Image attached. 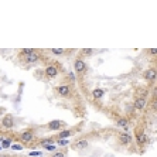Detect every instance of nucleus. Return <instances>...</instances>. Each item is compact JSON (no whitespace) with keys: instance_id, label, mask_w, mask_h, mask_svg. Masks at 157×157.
Listing matches in <instances>:
<instances>
[{"instance_id":"nucleus-20","label":"nucleus","mask_w":157,"mask_h":157,"mask_svg":"<svg viewBox=\"0 0 157 157\" xmlns=\"http://www.w3.org/2000/svg\"><path fill=\"white\" fill-rule=\"evenodd\" d=\"M150 109H151V112L157 113V99H153V101H151V103H150Z\"/></svg>"},{"instance_id":"nucleus-19","label":"nucleus","mask_w":157,"mask_h":157,"mask_svg":"<svg viewBox=\"0 0 157 157\" xmlns=\"http://www.w3.org/2000/svg\"><path fill=\"white\" fill-rule=\"evenodd\" d=\"M146 55L150 59H156L157 61V48H149V50H146Z\"/></svg>"},{"instance_id":"nucleus-16","label":"nucleus","mask_w":157,"mask_h":157,"mask_svg":"<svg viewBox=\"0 0 157 157\" xmlns=\"http://www.w3.org/2000/svg\"><path fill=\"white\" fill-rule=\"evenodd\" d=\"M72 50H65V48H51L50 50V52L54 55H57V57H62V55L68 54V52H71Z\"/></svg>"},{"instance_id":"nucleus-3","label":"nucleus","mask_w":157,"mask_h":157,"mask_svg":"<svg viewBox=\"0 0 157 157\" xmlns=\"http://www.w3.org/2000/svg\"><path fill=\"white\" fill-rule=\"evenodd\" d=\"M61 71H64V70H62V67L59 65L58 62L50 61L44 67V77L47 78V79H55V78H58Z\"/></svg>"},{"instance_id":"nucleus-6","label":"nucleus","mask_w":157,"mask_h":157,"mask_svg":"<svg viewBox=\"0 0 157 157\" xmlns=\"http://www.w3.org/2000/svg\"><path fill=\"white\" fill-rule=\"evenodd\" d=\"M74 71L77 72L79 79H84L85 74L88 72V64L85 62V59L82 58V57H79V55H77L75 59H74Z\"/></svg>"},{"instance_id":"nucleus-21","label":"nucleus","mask_w":157,"mask_h":157,"mask_svg":"<svg viewBox=\"0 0 157 157\" xmlns=\"http://www.w3.org/2000/svg\"><path fill=\"white\" fill-rule=\"evenodd\" d=\"M51 157H67V156H65V151H64V150H57V151H54V154H52Z\"/></svg>"},{"instance_id":"nucleus-10","label":"nucleus","mask_w":157,"mask_h":157,"mask_svg":"<svg viewBox=\"0 0 157 157\" xmlns=\"http://www.w3.org/2000/svg\"><path fill=\"white\" fill-rule=\"evenodd\" d=\"M146 103H147V95L143 94V95H136L135 99H133V108L136 110L142 112L144 108H146Z\"/></svg>"},{"instance_id":"nucleus-4","label":"nucleus","mask_w":157,"mask_h":157,"mask_svg":"<svg viewBox=\"0 0 157 157\" xmlns=\"http://www.w3.org/2000/svg\"><path fill=\"white\" fill-rule=\"evenodd\" d=\"M34 139H36V129L34 128L24 129L16 136V140H18L20 144H31Z\"/></svg>"},{"instance_id":"nucleus-11","label":"nucleus","mask_w":157,"mask_h":157,"mask_svg":"<svg viewBox=\"0 0 157 157\" xmlns=\"http://www.w3.org/2000/svg\"><path fill=\"white\" fill-rule=\"evenodd\" d=\"M67 126V123L64 121H59V119H55V121H51L48 122L47 124H45V129L50 132H59L62 130V129Z\"/></svg>"},{"instance_id":"nucleus-17","label":"nucleus","mask_w":157,"mask_h":157,"mask_svg":"<svg viewBox=\"0 0 157 157\" xmlns=\"http://www.w3.org/2000/svg\"><path fill=\"white\" fill-rule=\"evenodd\" d=\"M94 52H95V50L94 48H82L79 51V57H82V58H85V57H92L94 55Z\"/></svg>"},{"instance_id":"nucleus-12","label":"nucleus","mask_w":157,"mask_h":157,"mask_svg":"<svg viewBox=\"0 0 157 157\" xmlns=\"http://www.w3.org/2000/svg\"><path fill=\"white\" fill-rule=\"evenodd\" d=\"M81 126H77V128H68V129H62V130L58 132V135H57V137L55 139L57 140H61V139H68V137H71V136L77 135L78 129H79Z\"/></svg>"},{"instance_id":"nucleus-18","label":"nucleus","mask_w":157,"mask_h":157,"mask_svg":"<svg viewBox=\"0 0 157 157\" xmlns=\"http://www.w3.org/2000/svg\"><path fill=\"white\" fill-rule=\"evenodd\" d=\"M103 95H105V91H103V89H101V88H96V89H94V91H92V96H94V99H96V101H98V99H101Z\"/></svg>"},{"instance_id":"nucleus-15","label":"nucleus","mask_w":157,"mask_h":157,"mask_svg":"<svg viewBox=\"0 0 157 157\" xmlns=\"http://www.w3.org/2000/svg\"><path fill=\"white\" fill-rule=\"evenodd\" d=\"M116 124L119 126V128L123 129L124 132H128V128H129V121H128V117H124V116L117 117V119H116Z\"/></svg>"},{"instance_id":"nucleus-22","label":"nucleus","mask_w":157,"mask_h":157,"mask_svg":"<svg viewBox=\"0 0 157 157\" xmlns=\"http://www.w3.org/2000/svg\"><path fill=\"white\" fill-rule=\"evenodd\" d=\"M11 149L13 150H23L24 149V146H21V144H20V143H16V144H11Z\"/></svg>"},{"instance_id":"nucleus-5","label":"nucleus","mask_w":157,"mask_h":157,"mask_svg":"<svg viewBox=\"0 0 157 157\" xmlns=\"http://www.w3.org/2000/svg\"><path fill=\"white\" fill-rule=\"evenodd\" d=\"M89 146H91V140H89V136L86 135L79 136L71 143V149L75 151H84V150L89 149Z\"/></svg>"},{"instance_id":"nucleus-1","label":"nucleus","mask_w":157,"mask_h":157,"mask_svg":"<svg viewBox=\"0 0 157 157\" xmlns=\"http://www.w3.org/2000/svg\"><path fill=\"white\" fill-rule=\"evenodd\" d=\"M17 58H18V61L21 62V64H24V65H36L38 62L47 59L45 55H44L43 50H36V48H34L33 52H30V54H24V55L17 54Z\"/></svg>"},{"instance_id":"nucleus-7","label":"nucleus","mask_w":157,"mask_h":157,"mask_svg":"<svg viewBox=\"0 0 157 157\" xmlns=\"http://www.w3.org/2000/svg\"><path fill=\"white\" fill-rule=\"evenodd\" d=\"M135 140H136V143H137V146H140V147L146 146L147 135H146V130H144V126H143V124H137L135 128Z\"/></svg>"},{"instance_id":"nucleus-9","label":"nucleus","mask_w":157,"mask_h":157,"mask_svg":"<svg viewBox=\"0 0 157 157\" xmlns=\"http://www.w3.org/2000/svg\"><path fill=\"white\" fill-rule=\"evenodd\" d=\"M132 140H133V137H132L130 133H128V132H117L116 133V142L119 146H123V147H128L130 146Z\"/></svg>"},{"instance_id":"nucleus-14","label":"nucleus","mask_w":157,"mask_h":157,"mask_svg":"<svg viewBox=\"0 0 157 157\" xmlns=\"http://www.w3.org/2000/svg\"><path fill=\"white\" fill-rule=\"evenodd\" d=\"M55 137H43V139H40V140H37L36 142V144H33L31 147H45V146H50V144H54V142H55Z\"/></svg>"},{"instance_id":"nucleus-8","label":"nucleus","mask_w":157,"mask_h":157,"mask_svg":"<svg viewBox=\"0 0 157 157\" xmlns=\"http://www.w3.org/2000/svg\"><path fill=\"white\" fill-rule=\"evenodd\" d=\"M142 78L144 81H146L147 84H154L157 81V70H156V67H149V68H146V70L143 71L142 74Z\"/></svg>"},{"instance_id":"nucleus-2","label":"nucleus","mask_w":157,"mask_h":157,"mask_svg":"<svg viewBox=\"0 0 157 157\" xmlns=\"http://www.w3.org/2000/svg\"><path fill=\"white\" fill-rule=\"evenodd\" d=\"M74 94H75V89L71 82H64L54 88V95L62 99H72Z\"/></svg>"},{"instance_id":"nucleus-13","label":"nucleus","mask_w":157,"mask_h":157,"mask_svg":"<svg viewBox=\"0 0 157 157\" xmlns=\"http://www.w3.org/2000/svg\"><path fill=\"white\" fill-rule=\"evenodd\" d=\"M0 126L3 129H6V130H10V129L14 128V116L11 113H7L4 115L3 117H2V121H0Z\"/></svg>"},{"instance_id":"nucleus-23","label":"nucleus","mask_w":157,"mask_h":157,"mask_svg":"<svg viewBox=\"0 0 157 157\" xmlns=\"http://www.w3.org/2000/svg\"><path fill=\"white\" fill-rule=\"evenodd\" d=\"M153 99H157V86L154 88V91H153Z\"/></svg>"}]
</instances>
